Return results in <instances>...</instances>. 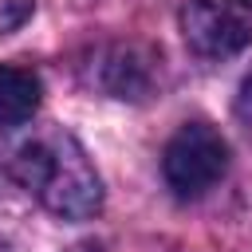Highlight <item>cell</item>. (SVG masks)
<instances>
[{"label":"cell","mask_w":252,"mask_h":252,"mask_svg":"<svg viewBox=\"0 0 252 252\" xmlns=\"http://www.w3.org/2000/svg\"><path fill=\"white\" fill-rule=\"evenodd\" d=\"M39 79L28 67L0 63V126H20L39 110Z\"/></svg>","instance_id":"obj_5"},{"label":"cell","mask_w":252,"mask_h":252,"mask_svg":"<svg viewBox=\"0 0 252 252\" xmlns=\"http://www.w3.org/2000/svg\"><path fill=\"white\" fill-rule=\"evenodd\" d=\"M181 35L201 59H232L252 43V4L248 0H189L181 8Z\"/></svg>","instance_id":"obj_3"},{"label":"cell","mask_w":252,"mask_h":252,"mask_svg":"<svg viewBox=\"0 0 252 252\" xmlns=\"http://www.w3.org/2000/svg\"><path fill=\"white\" fill-rule=\"evenodd\" d=\"M228 169V146L224 138L205 126V122H185L169 142H165V154H161V173H165V185L193 201V197H205Z\"/></svg>","instance_id":"obj_2"},{"label":"cell","mask_w":252,"mask_h":252,"mask_svg":"<svg viewBox=\"0 0 252 252\" xmlns=\"http://www.w3.org/2000/svg\"><path fill=\"white\" fill-rule=\"evenodd\" d=\"M240 110L244 114H252V75L244 79V87H240Z\"/></svg>","instance_id":"obj_6"},{"label":"cell","mask_w":252,"mask_h":252,"mask_svg":"<svg viewBox=\"0 0 252 252\" xmlns=\"http://www.w3.org/2000/svg\"><path fill=\"white\" fill-rule=\"evenodd\" d=\"M12 173L47 213L63 220H87L102 209V181L87 150L63 130H47L24 142L12 158Z\"/></svg>","instance_id":"obj_1"},{"label":"cell","mask_w":252,"mask_h":252,"mask_svg":"<svg viewBox=\"0 0 252 252\" xmlns=\"http://www.w3.org/2000/svg\"><path fill=\"white\" fill-rule=\"evenodd\" d=\"M94 79L114 98H146L158 79V55L142 43H110L98 51Z\"/></svg>","instance_id":"obj_4"}]
</instances>
